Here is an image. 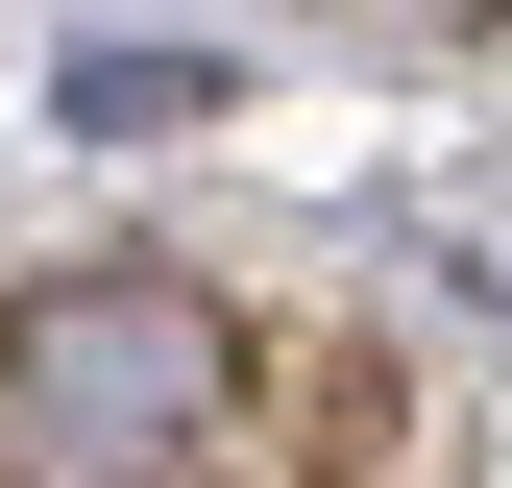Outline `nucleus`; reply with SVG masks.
<instances>
[{
    "label": "nucleus",
    "mask_w": 512,
    "mask_h": 488,
    "mask_svg": "<svg viewBox=\"0 0 512 488\" xmlns=\"http://www.w3.org/2000/svg\"><path fill=\"white\" fill-rule=\"evenodd\" d=\"M464 25H488V0H464Z\"/></svg>",
    "instance_id": "f03ea898"
},
{
    "label": "nucleus",
    "mask_w": 512,
    "mask_h": 488,
    "mask_svg": "<svg viewBox=\"0 0 512 488\" xmlns=\"http://www.w3.org/2000/svg\"><path fill=\"white\" fill-rule=\"evenodd\" d=\"M220 440H244V318L196 269L0 293V488H196Z\"/></svg>",
    "instance_id": "f257e3e1"
}]
</instances>
